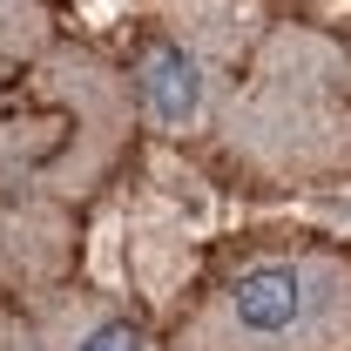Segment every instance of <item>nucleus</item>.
<instances>
[{"instance_id":"nucleus-1","label":"nucleus","mask_w":351,"mask_h":351,"mask_svg":"<svg viewBox=\"0 0 351 351\" xmlns=\"http://www.w3.org/2000/svg\"><path fill=\"white\" fill-rule=\"evenodd\" d=\"M176 351H351V257L298 243L237 263L182 317Z\"/></svg>"},{"instance_id":"nucleus-2","label":"nucleus","mask_w":351,"mask_h":351,"mask_svg":"<svg viewBox=\"0 0 351 351\" xmlns=\"http://www.w3.org/2000/svg\"><path fill=\"white\" fill-rule=\"evenodd\" d=\"M230 149L277 176H331L351 162V61L317 34H277L257 82L230 101Z\"/></svg>"},{"instance_id":"nucleus-3","label":"nucleus","mask_w":351,"mask_h":351,"mask_svg":"<svg viewBox=\"0 0 351 351\" xmlns=\"http://www.w3.org/2000/svg\"><path fill=\"white\" fill-rule=\"evenodd\" d=\"M129 95H135V115L156 135H203L210 115H217V95H223V68H217V54H203L189 34L162 27L135 54Z\"/></svg>"},{"instance_id":"nucleus-4","label":"nucleus","mask_w":351,"mask_h":351,"mask_svg":"<svg viewBox=\"0 0 351 351\" xmlns=\"http://www.w3.org/2000/svg\"><path fill=\"white\" fill-rule=\"evenodd\" d=\"M34 351H162V345L115 298H47Z\"/></svg>"},{"instance_id":"nucleus-5","label":"nucleus","mask_w":351,"mask_h":351,"mask_svg":"<svg viewBox=\"0 0 351 351\" xmlns=\"http://www.w3.org/2000/svg\"><path fill=\"white\" fill-rule=\"evenodd\" d=\"M47 47V7L41 0H0V88L14 82Z\"/></svg>"}]
</instances>
